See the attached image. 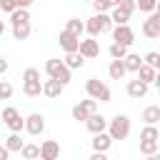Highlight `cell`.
<instances>
[{"label": "cell", "mask_w": 160, "mask_h": 160, "mask_svg": "<svg viewBox=\"0 0 160 160\" xmlns=\"http://www.w3.org/2000/svg\"><path fill=\"white\" fill-rule=\"evenodd\" d=\"M110 30H112V20H110L108 12H95L92 18L85 20V32H88L90 38H98V35L110 32Z\"/></svg>", "instance_id": "obj_1"}, {"label": "cell", "mask_w": 160, "mask_h": 160, "mask_svg": "<svg viewBox=\"0 0 160 160\" xmlns=\"http://www.w3.org/2000/svg\"><path fill=\"white\" fill-rule=\"evenodd\" d=\"M22 92L28 98H38L42 92V82H40V70L38 68H25V72H22Z\"/></svg>", "instance_id": "obj_2"}, {"label": "cell", "mask_w": 160, "mask_h": 160, "mask_svg": "<svg viewBox=\"0 0 160 160\" xmlns=\"http://www.w3.org/2000/svg\"><path fill=\"white\" fill-rule=\"evenodd\" d=\"M105 132L112 138V142H115V140H125V138L130 135V118L118 112L112 120H108V130H105Z\"/></svg>", "instance_id": "obj_3"}, {"label": "cell", "mask_w": 160, "mask_h": 160, "mask_svg": "<svg viewBox=\"0 0 160 160\" xmlns=\"http://www.w3.org/2000/svg\"><path fill=\"white\" fill-rule=\"evenodd\" d=\"M85 92H88V98H92L95 102H110V98H112L110 88H108L102 80H98V78H88Z\"/></svg>", "instance_id": "obj_4"}, {"label": "cell", "mask_w": 160, "mask_h": 160, "mask_svg": "<svg viewBox=\"0 0 160 160\" xmlns=\"http://www.w3.org/2000/svg\"><path fill=\"white\" fill-rule=\"evenodd\" d=\"M45 72H48V78L58 80L60 85H68V82H70V70L65 68V62H62L60 58H50V60L45 62Z\"/></svg>", "instance_id": "obj_5"}, {"label": "cell", "mask_w": 160, "mask_h": 160, "mask_svg": "<svg viewBox=\"0 0 160 160\" xmlns=\"http://www.w3.org/2000/svg\"><path fill=\"white\" fill-rule=\"evenodd\" d=\"M0 118H2V122L10 128V132H22L25 130V118L10 105V108H5L2 112H0Z\"/></svg>", "instance_id": "obj_6"}, {"label": "cell", "mask_w": 160, "mask_h": 160, "mask_svg": "<svg viewBox=\"0 0 160 160\" xmlns=\"http://www.w3.org/2000/svg\"><path fill=\"white\" fill-rule=\"evenodd\" d=\"M92 112H98V102H95L92 98H88V100H80V102L72 108V120H78V122H85V120H88V115H92Z\"/></svg>", "instance_id": "obj_7"}, {"label": "cell", "mask_w": 160, "mask_h": 160, "mask_svg": "<svg viewBox=\"0 0 160 160\" xmlns=\"http://www.w3.org/2000/svg\"><path fill=\"white\" fill-rule=\"evenodd\" d=\"M110 32H112V42H120V45H125V48H130V45L135 42V32H132L130 25H115Z\"/></svg>", "instance_id": "obj_8"}, {"label": "cell", "mask_w": 160, "mask_h": 160, "mask_svg": "<svg viewBox=\"0 0 160 160\" xmlns=\"http://www.w3.org/2000/svg\"><path fill=\"white\" fill-rule=\"evenodd\" d=\"M142 35L150 40L160 38V12H150V18L142 22Z\"/></svg>", "instance_id": "obj_9"}, {"label": "cell", "mask_w": 160, "mask_h": 160, "mask_svg": "<svg viewBox=\"0 0 160 160\" xmlns=\"http://www.w3.org/2000/svg\"><path fill=\"white\" fill-rule=\"evenodd\" d=\"M78 52H80L85 60H92V58H98V55H100V45H98V40H95V38H85V40H80V42H78Z\"/></svg>", "instance_id": "obj_10"}, {"label": "cell", "mask_w": 160, "mask_h": 160, "mask_svg": "<svg viewBox=\"0 0 160 160\" xmlns=\"http://www.w3.org/2000/svg\"><path fill=\"white\" fill-rule=\"evenodd\" d=\"M25 130H28L30 135H42V132H45V118H42L40 112H30V115L25 118Z\"/></svg>", "instance_id": "obj_11"}, {"label": "cell", "mask_w": 160, "mask_h": 160, "mask_svg": "<svg viewBox=\"0 0 160 160\" xmlns=\"http://www.w3.org/2000/svg\"><path fill=\"white\" fill-rule=\"evenodd\" d=\"M85 128H88L92 135H95V132H102V130H108V118L100 115V112H92V115H88Z\"/></svg>", "instance_id": "obj_12"}, {"label": "cell", "mask_w": 160, "mask_h": 160, "mask_svg": "<svg viewBox=\"0 0 160 160\" xmlns=\"http://www.w3.org/2000/svg\"><path fill=\"white\" fill-rule=\"evenodd\" d=\"M90 145H92V152H108V150H110V145H112V138L102 130V132H95V135H92Z\"/></svg>", "instance_id": "obj_13"}, {"label": "cell", "mask_w": 160, "mask_h": 160, "mask_svg": "<svg viewBox=\"0 0 160 160\" xmlns=\"http://www.w3.org/2000/svg\"><path fill=\"white\" fill-rule=\"evenodd\" d=\"M58 42H60V48L65 50V52H75L78 50V42H80V38H75L72 32H68V30H60V35H58Z\"/></svg>", "instance_id": "obj_14"}, {"label": "cell", "mask_w": 160, "mask_h": 160, "mask_svg": "<svg viewBox=\"0 0 160 160\" xmlns=\"http://www.w3.org/2000/svg\"><path fill=\"white\" fill-rule=\"evenodd\" d=\"M60 158V145L55 140H45L40 145V160H58Z\"/></svg>", "instance_id": "obj_15"}, {"label": "cell", "mask_w": 160, "mask_h": 160, "mask_svg": "<svg viewBox=\"0 0 160 160\" xmlns=\"http://www.w3.org/2000/svg\"><path fill=\"white\" fill-rule=\"evenodd\" d=\"M62 90H65V85H60V82H58V80H52V78L42 82V95H45V98H50V100H58V98L62 95Z\"/></svg>", "instance_id": "obj_16"}, {"label": "cell", "mask_w": 160, "mask_h": 160, "mask_svg": "<svg viewBox=\"0 0 160 160\" xmlns=\"http://www.w3.org/2000/svg\"><path fill=\"white\" fill-rule=\"evenodd\" d=\"M148 88H150V85H145V82H140V80L135 78V80H128V88H125V90H128V95H130L132 100H140V98L148 95Z\"/></svg>", "instance_id": "obj_17"}, {"label": "cell", "mask_w": 160, "mask_h": 160, "mask_svg": "<svg viewBox=\"0 0 160 160\" xmlns=\"http://www.w3.org/2000/svg\"><path fill=\"white\" fill-rule=\"evenodd\" d=\"M135 75H138V80H140V82H145V85H150V82H152V80L158 78V70L142 62V65L138 68V72H135Z\"/></svg>", "instance_id": "obj_18"}, {"label": "cell", "mask_w": 160, "mask_h": 160, "mask_svg": "<svg viewBox=\"0 0 160 160\" xmlns=\"http://www.w3.org/2000/svg\"><path fill=\"white\" fill-rule=\"evenodd\" d=\"M110 20H112V25H128L130 12H128V10H122L120 5H115V8H110Z\"/></svg>", "instance_id": "obj_19"}, {"label": "cell", "mask_w": 160, "mask_h": 160, "mask_svg": "<svg viewBox=\"0 0 160 160\" xmlns=\"http://www.w3.org/2000/svg\"><path fill=\"white\" fill-rule=\"evenodd\" d=\"M62 62H65V68H68V70H78V68H82L85 58L75 50V52H65V60H62Z\"/></svg>", "instance_id": "obj_20"}, {"label": "cell", "mask_w": 160, "mask_h": 160, "mask_svg": "<svg viewBox=\"0 0 160 160\" xmlns=\"http://www.w3.org/2000/svg\"><path fill=\"white\" fill-rule=\"evenodd\" d=\"M142 120H145V125H158V120H160V105H148L142 110Z\"/></svg>", "instance_id": "obj_21"}, {"label": "cell", "mask_w": 160, "mask_h": 160, "mask_svg": "<svg viewBox=\"0 0 160 160\" xmlns=\"http://www.w3.org/2000/svg\"><path fill=\"white\" fill-rule=\"evenodd\" d=\"M122 65H125V72H138V68L142 65V60H140V55L128 52V55L122 58Z\"/></svg>", "instance_id": "obj_22"}, {"label": "cell", "mask_w": 160, "mask_h": 160, "mask_svg": "<svg viewBox=\"0 0 160 160\" xmlns=\"http://www.w3.org/2000/svg\"><path fill=\"white\" fill-rule=\"evenodd\" d=\"M108 75L112 78V80H122L128 72H125V65H122V60H110V68H108Z\"/></svg>", "instance_id": "obj_23"}, {"label": "cell", "mask_w": 160, "mask_h": 160, "mask_svg": "<svg viewBox=\"0 0 160 160\" xmlns=\"http://www.w3.org/2000/svg\"><path fill=\"white\" fill-rule=\"evenodd\" d=\"M20 155H22V160H40V145L25 142V145L20 148Z\"/></svg>", "instance_id": "obj_24"}, {"label": "cell", "mask_w": 160, "mask_h": 160, "mask_svg": "<svg viewBox=\"0 0 160 160\" xmlns=\"http://www.w3.org/2000/svg\"><path fill=\"white\" fill-rule=\"evenodd\" d=\"M25 145V140L20 138V132H10L8 135V140H5V148L10 150V152H20V148Z\"/></svg>", "instance_id": "obj_25"}, {"label": "cell", "mask_w": 160, "mask_h": 160, "mask_svg": "<svg viewBox=\"0 0 160 160\" xmlns=\"http://www.w3.org/2000/svg\"><path fill=\"white\" fill-rule=\"evenodd\" d=\"M10 22H12V25L30 22V12H28V8H15V10L10 12Z\"/></svg>", "instance_id": "obj_26"}, {"label": "cell", "mask_w": 160, "mask_h": 160, "mask_svg": "<svg viewBox=\"0 0 160 160\" xmlns=\"http://www.w3.org/2000/svg\"><path fill=\"white\" fill-rule=\"evenodd\" d=\"M65 30H68V32H72L75 38H80V35L85 32V22H82L80 18H70V20H68V25H65Z\"/></svg>", "instance_id": "obj_27"}, {"label": "cell", "mask_w": 160, "mask_h": 160, "mask_svg": "<svg viewBox=\"0 0 160 160\" xmlns=\"http://www.w3.org/2000/svg\"><path fill=\"white\" fill-rule=\"evenodd\" d=\"M30 32H32L30 22H20V25H12V38H15V40H28V38H30Z\"/></svg>", "instance_id": "obj_28"}, {"label": "cell", "mask_w": 160, "mask_h": 160, "mask_svg": "<svg viewBox=\"0 0 160 160\" xmlns=\"http://www.w3.org/2000/svg\"><path fill=\"white\" fill-rule=\"evenodd\" d=\"M108 52H110V58H112V60H122V58L128 55V48H125V45H120V42H112Z\"/></svg>", "instance_id": "obj_29"}, {"label": "cell", "mask_w": 160, "mask_h": 160, "mask_svg": "<svg viewBox=\"0 0 160 160\" xmlns=\"http://www.w3.org/2000/svg\"><path fill=\"white\" fill-rule=\"evenodd\" d=\"M140 140H160L158 128H155V125H145V128L140 130Z\"/></svg>", "instance_id": "obj_30"}, {"label": "cell", "mask_w": 160, "mask_h": 160, "mask_svg": "<svg viewBox=\"0 0 160 160\" xmlns=\"http://www.w3.org/2000/svg\"><path fill=\"white\" fill-rule=\"evenodd\" d=\"M160 142L158 140H140V152L142 155H150V152H158Z\"/></svg>", "instance_id": "obj_31"}, {"label": "cell", "mask_w": 160, "mask_h": 160, "mask_svg": "<svg viewBox=\"0 0 160 160\" xmlns=\"http://www.w3.org/2000/svg\"><path fill=\"white\" fill-rule=\"evenodd\" d=\"M135 8H140L142 12H155L158 0H135Z\"/></svg>", "instance_id": "obj_32"}, {"label": "cell", "mask_w": 160, "mask_h": 160, "mask_svg": "<svg viewBox=\"0 0 160 160\" xmlns=\"http://www.w3.org/2000/svg\"><path fill=\"white\" fill-rule=\"evenodd\" d=\"M12 92H15V90H12V85H10L8 80H0V100H10V98H12Z\"/></svg>", "instance_id": "obj_33"}, {"label": "cell", "mask_w": 160, "mask_h": 160, "mask_svg": "<svg viewBox=\"0 0 160 160\" xmlns=\"http://www.w3.org/2000/svg\"><path fill=\"white\" fill-rule=\"evenodd\" d=\"M142 62H145V65H150V68H155V70H158V68H160V52H155V50H152V52H148V55H145V60H142Z\"/></svg>", "instance_id": "obj_34"}, {"label": "cell", "mask_w": 160, "mask_h": 160, "mask_svg": "<svg viewBox=\"0 0 160 160\" xmlns=\"http://www.w3.org/2000/svg\"><path fill=\"white\" fill-rule=\"evenodd\" d=\"M90 2H92V10L95 12H108L110 10V2L108 0H90Z\"/></svg>", "instance_id": "obj_35"}, {"label": "cell", "mask_w": 160, "mask_h": 160, "mask_svg": "<svg viewBox=\"0 0 160 160\" xmlns=\"http://www.w3.org/2000/svg\"><path fill=\"white\" fill-rule=\"evenodd\" d=\"M12 10H15L12 0H0V12H12Z\"/></svg>", "instance_id": "obj_36"}, {"label": "cell", "mask_w": 160, "mask_h": 160, "mask_svg": "<svg viewBox=\"0 0 160 160\" xmlns=\"http://www.w3.org/2000/svg\"><path fill=\"white\" fill-rule=\"evenodd\" d=\"M120 8L128 10V12L132 15V12H135V0H120Z\"/></svg>", "instance_id": "obj_37"}, {"label": "cell", "mask_w": 160, "mask_h": 160, "mask_svg": "<svg viewBox=\"0 0 160 160\" xmlns=\"http://www.w3.org/2000/svg\"><path fill=\"white\" fill-rule=\"evenodd\" d=\"M12 2H15V8H30L35 0H12Z\"/></svg>", "instance_id": "obj_38"}, {"label": "cell", "mask_w": 160, "mask_h": 160, "mask_svg": "<svg viewBox=\"0 0 160 160\" xmlns=\"http://www.w3.org/2000/svg\"><path fill=\"white\" fill-rule=\"evenodd\" d=\"M8 68H10V62H8L5 58H0V78H2L5 72H8Z\"/></svg>", "instance_id": "obj_39"}, {"label": "cell", "mask_w": 160, "mask_h": 160, "mask_svg": "<svg viewBox=\"0 0 160 160\" xmlns=\"http://www.w3.org/2000/svg\"><path fill=\"white\" fill-rule=\"evenodd\" d=\"M90 160H110V158H108V152H92Z\"/></svg>", "instance_id": "obj_40"}, {"label": "cell", "mask_w": 160, "mask_h": 160, "mask_svg": "<svg viewBox=\"0 0 160 160\" xmlns=\"http://www.w3.org/2000/svg\"><path fill=\"white\" fill-rule=\"evenodd\" d=\"M8 155H10V150L5 145H0V160H8Z\"/></svg>", "instance_id": "obj_41"}, {"label": "cell", "mask_w": 160, "mask_h": 160, "mask_svg": "<svg viewBox=\"0 0 160 160\" xmlns=\"http://www.w3.org/2000/svg\"><path fill=\"white\" fill-rule=\"evenodd\" d=\"M145 160H160V152H150V155H145Z\"/></svg>", "instance_id": "obj_42"}, {"label": "cell", "mask_w": 160, "mask_h": 160, "mask_svg": "<svg viewBox=\"0 0 160 160\" xmlns=\"http://www.w3.org/2000/svg\"><path fill=\"white\" fill-rule=\"evenodd\" d=\"M110 2V8H115V5H120V0H108Z\"/></svg>", "instance_id": "obj_43"}, {"label": "cell", "mask_w": 160, "mask_h": 160, "mask_svg": "<svg viewBox=\"0 0 160 160\" xmlns=\"http://www.w3.org/2000/svg\"><path fill=\"white\" fill-rule=\"evenodd\" d=\"M2 32H5V22L0 20V35H2Z\"/></svg>", "instance_id": "obj_44"}, {"label": "cell", "mask_w": 160, "mask_h": 160, "mask_svg": "<svg viewBox=\"0 0 160 160\" xmlns=\"http://www.w3.org/2000/svg\"><path fill=\"white\" fill-rule=\"evenodd\" d=\"M88 2H90V0H88Z\"/></svg>", "instance_id": "obj_45"}]
</instances>
